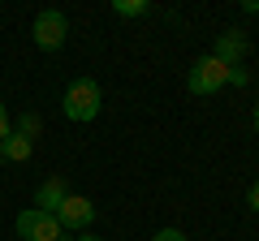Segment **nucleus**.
I'll return each instance as SVG.
<instances>
[{"instance_id": "4", "label": "nucleus", "mask_w": 259, "mask_h": 241, "mask_svg": "<svg viewBox=\"0 0 259 241\" xmlns=\"http://www.w3.org/2000/svg\"><path fill=\"white\" fill-rule=\"evenodd\" d=\"M30 35H35L39 52H61L65 39H69V18H65L61 9H44L35 18V26H30Z\"/></svg>"}, {"instance_id": "11", "label": "nucleus", "mask_w": 259, "mask_h": 241, "mask_svg": "<svg viewBox=\"0 0 259 241\" xmlns=\"http://www.w3.org/2000/svg\"><path fill=\"white\" fill-rule=\"evenodd\" d=\"M151 241H186V232H182V228H160Z\"/></svg>"}, {"instance_id": "1", "label": "nucleus", "mask_w": 259, "mask_h": 241, "mask_svg": "<svg viewBox=\"0 0 259 241\" xmlns=\"http://www.w3.org/2000/svg\"><path fill=\"white\" fill-rule=\"evenodd\" d=\"M100 108H104V91H100V82H95V78H74V82L65 86V95H61V112H65L69 120L87 125V120L100 116Z\"/></svg>"}, {"instance_id": "5", "label": "nucleus", "mask_w": 259, "mask_h": 241, "mask_svg": "<svg viewBox=\"0 0 259 241\" xmlns=\"http://www.w3.org/2000/svg\"><path fill=\"white\" fill-rule=\"evenodd\" d=\"M56 220H61L65 232H82V228H91V224H95V203H91V198H82V194H69L61 207H56Z\"/></svg>"}, {"instance_id": "16", "label": "nucleus", "mask_w": 259, "mask_h": 241, "mask_svg": "<svg viewBox=\"0 0 259 241\" xmlns=\"http://www.w3.org/2000/svg\"><path fill=\"white\" fill-rule=\"evenodd\" d=\"M242 9H246V13H259V0H242Z\"/></svg>"}, {"instance_id": "13", "label": "nucleus", "mask_w": 259, "mask_h": 241, "mask_svg": "<svg viewBox=\"0 0 259 241\" xmlns=\"http://www.w3.org/2000/svg\"><path fill=\"white\" fill-rule=\"evenodd\" d=\"M246 82H250V74H246L242 65H238V69H229V86H246Z\"/></svg>"}, {"instance_id": "15", "label": "nucleus", "mask_w": 259, "mask_h": 241, "mask_svg": "<svg viewBox=\"0 0 259 241\" xmlns=\"http://www.w3.org/2000/svg\"><path fill=\"white\" fill-rule=\"evenodd\" d=\"M69 241H104V237H91V232H74Z\"/></svg>"}, {"instance_id": "14", "label": "nucleus", "mask_w": 259, "mask_h": 241, "mask_svg": "<svg viewBox=\"0 0 259 241\" xmlns=\"http://www.w3.org/2000/svg\"><path fill=\"white\" fill-rule=\"evenodd\" d=\"M246 207L259 215V181H250V190H246Z\"/></svg>"}, {"instance_id": "10", "label": "nucleus", "mask_w": 259, "mask_h": 241, "mask_svg": "<svg viewBox=\"0 0 259 241\" xmlns=\"http://www.w3.org/2000/svg\"><path fill=\"white\" fill-rule=\"evenodd\" d=\"M112 13L117 18H143L147 13V0H112Z\"/></svg>"}, {"instance_id": "7", "label": "nucleus", "mask_w": 259, "mask_h": 241, "mask_svg": "<svg viewBox=\"0 0 259 241\" xmlns=\"http://www.w3.org/2000/svg\"><path fill=\"white\" fill-rule=\"evenodd\" d=\"M69 198V186H65V176H48L44 186L35 190V207L39 211H48V215H56V207Z\"/></svg>"}, {"instance_id": "17", "label": "nucleus", "mask_w": 259, "mask_h": 241, "mask_svg": "<svg viewBox=\"0 0 259 241\" xmlns=\"http://www.w3.org/2000/svg\"><path fill=\"white\" fill-rule=\"evenodd\" d=\"M250 125H255V134H259V103H255V112H250Z\"/></svg>"}, {"instance_id": "9", "label": "nucleus", "mask_w": 259, "mask_h": 241, "mask_svg": "<svg viewBox=\"0 0 259 241\" xmlns=\"http://www.w3.org/2000/svg\"><path fill=\"white\" fill-rule=\"evenodd\" d=\"M13 134H22V138H30V142H35L39 134H44V120H39L35 112H22V116H18V130H13Z\"/></svg>"}, {"instance_id": "6", "label": "nucleus", "mask_w": 259, "mask_h": 241, "mask_svg": "<svg viewBox=\"0 0 259 241\" xmlns=\"http://www.w3.org/2000/svg\"><path fill=\"white\" fill-rule=\"evenodd\" d=\"M246 47H250V39L242 35L238 26H229V30H221V35H216V61H221L225 69H238L242 61H246Z\"/></svg>"}, {"instance_id": "12", "label": "nucleus", "mask_w": 259, "mask_h": 241, "mask_svg": "<svg viewBox=\"0 0 259 241\" xmlns=\"http://www.w3.org/2000/svg\"><path fill=\"white\" fill-rule=\"evenodd\" d=\"M9 134H13V125H9V108H5V103H0V142L9 138Z\"/></svg>"}, {"instance_id": "3", "label": "nucleus", "mask_w": 259, "mask_h": 241, "mask_svg": "<svg viewBox=\"0 0 259 241\" xmlns=\"http://www.w3.org/2000/svg\"><path fill=\"white\" fill-rule=\"evenodd\" d=\"M221 86H229V69H225L216 56H199V61L186 69V91L190 95H216Z\"/></svg>"}, {"instance_id": "2", "label": "nucleus", "mask_w": 259, "mask_h": 241, "mask_svg": "<svg viewBox=\"0 0 259 241\" xmlns=\"http://www.w3.org/2000/svg\"><path fill=\"white\" fill-rule=\"evenodd\" d=\"M13 232H18V241H69V232L61 228V220L39 211V207H26L13 220Z\"/></svg>"}, {"instance_id": "8", "label": "nucleus", "mask_w": 259, "mask_h": 241, "mask_svg": "<svg viewBox=\"0 0 259 241\" xmlns=\"http://www.w3.org/2000/svg\"><path fill=\"white\" fill-rule=\"evenodd\" d=\"M30 155H35V142L22 138V134H9L0 142V164H26Z\"/></svg>"}]
</instances>
